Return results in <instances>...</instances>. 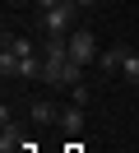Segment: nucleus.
<instances>
[{
	"label": "nucleus",
	"instance_id": "nucleus-1",
	"mask_svg": "<svg viewBox=\"0 0 139 153\" xmlns=\"http://www.w3.org/2000/svg\"><path fill=\"white\" fill-rule=\"evenodd\" d=\"M74 14H79V5H74V0H60L56 10H42L46 37H70V33H74Z\"/></svg>",
	"mask_w": 139,
	"mask_h": 153
},
{
	"label": "nucleus",
	"instance_id": "nucleus-2",
	"mask_svg": "<svg viewBox=\"0 0 139 153\" xmlns=\"http://www.w3.org/2000/svg\"><path fill=\"white\" fill-rule=\"evenodd\" d=\"M102 51H97V37H93L88 28H74L70 33V60H79V65H93Z\"/></svg>",
	"mask_w": 139,
	"mask_h": 153
},
{
	"label": "nucleus",
	"instance_id": "nucleus-3",
	"mask_svg": "<svg viewBox=\"0 0 139 153\" xmlns=\"http://www.w3.org/2000/svg\"><path fill=\"white\" fill-rule=\"evenodd\" d=\"M56 125H60L65 134H79L83 130V107L79 102H74V107H60V121H56Z\"/></svg>",
	"mask_w": 139,
	"mask_h": 153
},
{
	"label": "nucleus",
	"instance_id": "nucleus-4",
	"mask_svg": "<svg viewBox=\"0 0 139 153\" xmlns=\"http://www.w3.org/2000/svg\"><path fill=\"white\" fill-rule=\"evenodd\" d=\"M19 149H28V144H23V134H19V125H14V121H5V134H0V153H19Z\"/></svg>",
	"mask_w": 139,
	"mask_h": 153
},
{
	"label": "nucleus",
	"instance_id": "nucleus-5",
	"mask_svg": "<svg viewBox=\"0 0 139 153\" xmlns=\"http://www.w3.org/2000/svg\"><path fill=\"white\" fill-rule=\"evenodd\" d=\"M33 121H46V125L60 121V107H56L51 97H46V102H33Z\"/></svg>",
	"mask_w": 139,
	"mask_h": 153
},
{
	"label": "nucleus",
	"instance_id": "nucleus-6",
	"mask_svg": "<svg viewBox=\"0 0 139 153\" xmlns=\"http://www.w3.org/2000/svg\"><path fill=\"white\" fill-rule=\"evenodd\" d=\"M125 56H130L125 47H111V51H102V56H97V65H102V70H120V65H125Z\"/></svg>",
	"mask_w": 139,
	"mask_h": 153
},
{
	"label": "nucleus",
	"instance_id": "nucleus-7",
	"mask_svg": "<svg viewBox=\"0 0 139 153\" xmlns=\"http://www.w3.org/2000/svg\"><path fill=\"white\" fill-rule=\"evenodd\" d=\"M5 51H14V56H37V47L28 37H5Z\"/></svg>",
	"mask_w": 139,
	"mask_h": 153
},
{
	"label": "nucleus",
	"instance_id": "nucleus-8",
	"mask_svg": "<svg viewBox=\"0 0 139 153\" xmlns=\"http://www.w3.org/2000/svg\"><path fill=\"white\" fill-rule=\"evenodd\" d=\"M120 79H125V84H139V56H135V51H130L125 65H120Z\"/></svg>",
	"mask_w": 139,
	"mask_h": 153
},
{
	"label": "nucleus",
	"instance_id": "nucleus-9",
	"mask_svg": "<svg viewBox=\"0 0 139 153\" xmlns=\"http://www.w3.org/2000/svg\"><path fill=\"white\" fill-rule=\"evenodd\" d=\"M0 74H14L19 79V56L14 51H0Z\"/></svg>",
	"mask_w": 139,
	"mask_h": 153
},
{
	"label": "nucleus",
	"instance_id": "nucleus-10",
	"mask_svg": "<svg viewBox=\"0 0 139 153\" xmlns=\"http://www.w3.org/2000/svg\"><path fill=\"white\" fill-rule=\"evenodd\" d=\"M70 93H74V102H79V107H88V84H74Z\"/></svg>",
	"mask_w": 139,
	"mask_h": 153
},
{
	"label": "nucleus",
	"instance_id": "nucleus-11",
	"mask_svg": "<svg viewBox=\"0 0 139 153\" xmlns=\"http://www.w3.org/2000/svg\"><path fill=\"white\" fill-rule=\"evenodd\" d=\"M37 5H42V10H56V5H60V0H37Z\"/></svg>",
	"mask_w": 139,
	"mask_h": 153
},
{
	"label": "nucleus",
	"instance_id": "nucleus-12",
	"mask_svg": "<svg viewBox=\"0 0 139 153\" xmlns=\"http://www.w3.org/2000/svg\"><path fill=\"white\" fill-rule=\"evenodd\" d=\"M74 5H79V10H88V5H97V0H74Z\"/></svg>",
	"mask_w": 139,
	"mask_h": 153
}]
</instances>
